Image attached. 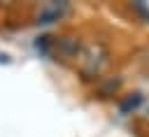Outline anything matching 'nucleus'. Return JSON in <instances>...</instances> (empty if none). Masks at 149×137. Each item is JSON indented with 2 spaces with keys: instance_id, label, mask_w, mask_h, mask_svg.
<instances>
[{
  "instance_id": "f257e3e1",
  "label": "nucleus",
  "mask_w": 149,
  "mask_h": 137,
  "mask_svg": "<svg viewBox=\"0 0 149 137\" xmlns=\"http://www.w3.org/2000/svg\"><path fill=\"white\" fill-rule=\"evenodd\" d=\"M77 60H79V72L86 79H102V72L109 67L112 56L102 42H91L81 49Z\"/></svg>"
},
{
  "instance_id": "f03ea898",
  "label": "nucleus",
  "mask_w": 149,
  "mask_h": 137,
  "mask_svg": "<svg viewBox=\"0 0 149 137\" xmlns=\"http://www.w3.org/2000/svg\"><path fill=\"white\" fill-rule=\"evenodd\" d=\"M68 9H70L68 2H47V5H42L40 12H37V23L47 26V23L61 21V19L68 14Z\"/></svg>"
},
{
  "instance_id": "7ed1b4c3",
  "label": "nucleus",
  "mask_w": 149,
  "mask_h": 137,
  "mask_svg": "<svg viewBox=\"0 0 149 137\" xmlns=\"http://www.w3.org/2000/svg\"><path fill=\"white\" fill-rule=\"evenodd\" d=\"M51 49H56L58 56H63V58H79V53H81L84 46L74 37H54Z\"/></svg>"
},
{
  "instance_id": "20e7f679",
  "label": "nucleus",
  "mask_w": 149,
  "mask_h": 137,
  "mask_svg": "<svg viewBox=\"0 0 149 137\" xmlns=\"http://www.w3.org/2000/svg\"><path fill=\"white\" fill-rule=\"evenodd\" d=\"M142 102H144L142 93H137V91H135V93H130V95H126V98L121 100L119 109H121V114H133V111H140Z\"/></svg>"
},
{
  "instance_id": "39448f33",
  "label": "nucleus",
  "mask_w": 149,
  "mask_h": 137,
  "mask_svg": "<svg viewBox=\"0 0 149 137\" xmlns=\"http://www.w3.org/2000/svg\"><path fill=\"white\" fill-rule=\"evenodd\" d=\"M119 88H121V79H119V77H102L100 84H98V93H100L102 98L114 95Z\"/></svg>"
},
{
  "instance_id": "423d86ee",
  "label": "nucleus",
  "mask_w": 149,
  "mask_h": 137,
  "mask_svg": "<svg viewBox=\"0 0 149 137\" xmlns=\"http://www.w3.org/2000/svg\"><path fill=\"white\" fill-rule=\"evenodd\" d=\"M140 114H142V118H147V121H149V100H144V102H142Z\"/></svg>"
},
{
  "instance_id": "0eeeda50",
  "label": "nucleus",
  "mask_w": 149,
  "mask_h": 137,
  "mask_svg": "<svg viewBox=\"0 0 149 137\" xmlns=\"http://www.w3.org/2000/svg\"><path fill=\"white\" fill-rule=\"evenodd\" d=\"M140 63H142V65L149 70V49H144V51L140 53Z\"/></svg>"
}]
</instances>
